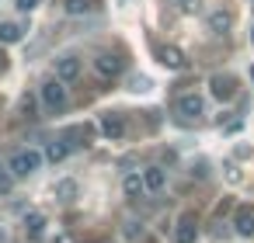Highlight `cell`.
Instances as JSON below:
<instances>
[{"label":"cell","mask_w":254,"mask_h":243,"mask_svg":"<svg viewBox=\"0 0 254 243\" xmlns=\"http://www.w3.org/2000/svg\"><path fill=\"white\" fill-rule=\"evenodd\" d=\"M39 167H42V153H35V149H21V153H14L11 163H7V170H11L14 177H32Z\"/></svg>","instance_id":"obj_1"},{"label":"cell","mask_w":254,"mask_h":243,"mask_svg":"<svg viewBox=\"0 0 254 243\" xmlns=\"http://www.w3.org/2000/svg\"><path fill=\"white\" fill-rule=\"evenodd\" d=\"M66 101H70V94H66L63 80H46L42 84V104H46V111H63Z\"/></svg>","instance_id":"obj_2"},{"label":"cell","mask_w":254,"mask_h":243,"mask_svg":"<svg viewBox=\"0 0 254 243\" xmlns=\"http://www.w3.org/2000/svg\"><path fill=\"white\" fill-rule=\"evenodd\" d=\"M209 87H212V97H219V101H230V97L237 94V80H233L230 73H216V77L209 80Z\"/></svg>","instance_id":"obj_3"},{"label":"cell","mask_w":254,"mask_h":243,"mask_svg":"<svg viewBox=\"0 0 254 243\" xmlns=\"http://www.w3.org/2000/svg\"><path fill=\"white\" fill-rule=\"evenodd\" d=\"M77 77H80V59H77V56H60V59H56V80L70 84V80H77Z\"/></svg>","instance_id":"obj_4"},{"label":"cell","mask_w":254,"mask_h":243,"mask_svg":"<svg viewBox=\"0 0 254 243\" xmlns=\"http://www.w3.org/2000/svg\"><path fill=\"white\" fill-rule=\"evenodd\" d=\"M94 70H98L105 80H108V77H119V73H122V59H119L115 52H101V56L94 59Z\"/></svg>","instance_id":"obj_5"},{"label":"cell","mask_w":254,"mask_h":243,"mask_svg":"<svg viewBox=\"0 0 254 243\" xmlns=\"http://www.w3.org/2000/svg\"><path fill=\"white\" fill-rule=\"evenodd\" d=\"M174 111H178L181 118H198V115H202V97H198V94H185V97L174 101Z\"/></svg>","instance_id":"obj_6"},{"label":"cell","mask_w":254,"mask_h":243,"mask_svg":"<svg viewBox=\"0 0 254 243\" xmlns=\"http://www.w3.org/2000/svg\"><path fill=\"white\" fill-rule=\"evenodd\" d=\"M101 132H105L108 139H122V136H126V118H122L119 111L101 115Z\"/></svg>","instance_id":"obj_7"},{"label":"cell","mask_w":254,"mask_h":243,"mask_svg":"<svg viewBox=\"0 0 254 243\" xmlns=\"http://www.w3.org/2000/svg\"><path fill=\"white\" fill-rule=\"evenodd\" d=\"M157 56H160V63H164L167 70H185V63H188V59H185V52H181L178 46H164Z\"/></svg>","instance_id":"obj_8"},{"label":"cell","mask_w":254,"mask_h":243,"mask_svg":"<svg viewBox=\"0 0 254 243\" xmlns=\"http://www.w3.org/2000/svg\"><path fill=\"white\" fill-rule=\"evenodd\" d=\"M233 226H237V233H240V236H254V208L240 205V208H237V215H233Z\"/></svg>","instance_id":"obj_9"},{"label":"cell","mask_w":254,"mask_h":243,"mask_svg":"<svg viewBox=\"0 0 254 243\" xmlns=\"http://www.w3.org/2000/svg\"><path fill=\"white\" fill-rule=\"evenodd\" d=\"M195 236H198V226H195L191 215H185V219L178 222V229H174V240H178V243H195Z\"/></svg>","instance_id":"obj_10"},{"label":"cell","mask_w":254,"mask_h":243,"mask_svg":"<svg viewBox=\"0 0 254 243\" xmlns=\"http://www.w3.org/2000/svg\"><path fill=\"white\" fill-rule=\"evenodd\" d=\"M143 184H146V191H160V188L167 184L164 167H146V170H143Z\"/></svg>","instance_id":"obj_11"},{"label":"cell","mask_w":254,"mask_h":243,"mask_svg":"<svg viewBox=\"0 0 254 243\" xmlns=\"http://www.w3.org/2000/svg\"><path fill=\"white\" fill-rule=\"evenodd\" d=\"M230 25H233V14L230 11H212L209 14V32L223 35V32H230Z\"/></svg>","instance_id":"obj_12"},{"label":"cell","mask_w":254,"mask_h":243,"mask_svg":"<svg viewBox=\"0 0 254 243\" xmlns=\"http://www.w3.org/2000/svg\"><path fill=\"white\" fill-rule=\"evenodd\" d=\"M87 136H91L87 125H73V129L63 132V143H66V146H87Z\"/></svg>","instance_id":"obj_13"},{"label":"cell","mask_w":254,"mask_h":243,"mask_svg":"<svg viewBox=\"0 0 254 243\" xmlns=\"http://www.w3.org/2000/svg\"><path fill=\"white\" fill-rule=\"evenodd\" d=\"M25 229H28V236H42V229H46V215H39V212H28L25 215Z\"/></svg>","instance_id":"obj_14"},{"label":"cell","mask_w":254,"mask_h":243,"mask_svg":"<svg viewBox=\"0 0 254 243\" xmlns=\"http://www.w3.org/2000/svg\"><path fill=\"white\" fill-rule=\"evenodd\" d=\"M56 198H60L63 205H70V201L77 198V181H60V184H56Z\"/></svg>","instance_id":"obj_15"},{"label":"cell","mask_w":254,"mask_h":243,"mask_svg":"<svg viewBox=\"0 0 254 243\" xmlns=\"http://www.w3.org/2000/svg\"><path fill=\"white\" fill-rule=\"evenodd\" d=\"M143 191H146L143 177H139V174H129V177H126V194H129V198H139Z\"/></svg>","instance_id":"obj_16"},{"label":"cell","mask_w":254,"mask_h":243,"mask_svg":"<svg viewBox=\"0 0 254 243\" xmlns=\"http://www.w3.org/2000/svg\"><path fill=\"white\" fill-rule=\"evenodd\" d=\"M63 7H66V14H87L94 7V0H63Z\"/></svg>","instance_id":"obj_17"},{"label":"cell","mask_w":254,"mask_h":243,"mask_svg":"<svg viewBox=\"0 0 254 243\" xmlns=\"http://www.w3.org/2000/svg\"><path fill=\"white\" fill-rule=\"evenodd\" d=\"M18 39H21V28L18 25H11V21L0 25V42H18Z\"/></svg>","instance_id":"obj_18"},{"label":"cell","mask_w":254,"mask_h":243,"mask_svg":"<svg viewBox=\"0 0 254 243\" xmlns=\"http://www.w3.org/2000/svg\"><path fill=\"white\" fill-rule=\"evenodd\" d=\"M66 153H70V146H66L63 139H60V143H49V149H46V156H49L53 163H56V160H63Z\"/></svg>","instance_id":"obj_19"},{"label":"cell","mask_w":254,"mask_h":243,"mask_svg":"<svg viewBox=\"0 0 254 243\" xmlns=\"http://www.w3.org/2000/svg\"><path fill=\"white\" fill-rule=\"evenodd\" d=\"M153 84H150V77H132L129 80V91H136V94H146Z\"/></svg>","instance_id":"obj_20"},{"label":"cell","mask_w":254,"mask_h":243,"mask_svg":"<svg viewBox=\"0 0 254 243\" xmlns=\"http://www.w3.org/2000/svg\"><path fill=\"white\" fill-rule=\"evenodd\" d=\"M39 0H18V11H35Z\"/></svg>","instance_id":"obj_21"},{"label":"cell","mask_w":254,"mask_h":243,"mask_svg":"<svg viewBox=\"0 0 254 243\" xmlns=\"http://www.w3.org/2000/svg\"><path fill=\"white\" fill-rule=\"evenodd\" d=\"M0 191H11V174H0Z\"/></svg>","instance_id":"obj_22"},{"label":"cell","mask_w":254,"mask_h":243,"mask_svg":"<svg viewBox=\"0 0 254 243\" xmlns=\"http://www.w3.org/2000/svg\"><path fill=\"white\" fill-rule=\"evenodd\" d=\"M4 66H7V56H4V52H0V70H4Z\"/></svg>","instance_id":"obj_23"},{"label":"cell","mask_w":254,"mask_h":243,"mask_svg":"<svg viewBox=\"0 0 254 243\" xmlns=\"http://www.w3.org/2000/svg\"><path fill=\"white\" fill-rule=\"evenodd\" d=\"M251 42H254V28H251Z\"/></svg>","instance_id":"obj_24"},{"label":"cell","mask_w":254,"mask_h":243,"mask_svg":"<svg viewBox=\"0 0 254 243\" xmlns=\"http://www.w3.org/2000/svg\"><path fill=\"white\" fill-rule=\"evenodd\" d=\"M251 77H254V70H251Z\"/></svg>","instance_id":"obj_25"}]
</instances>
